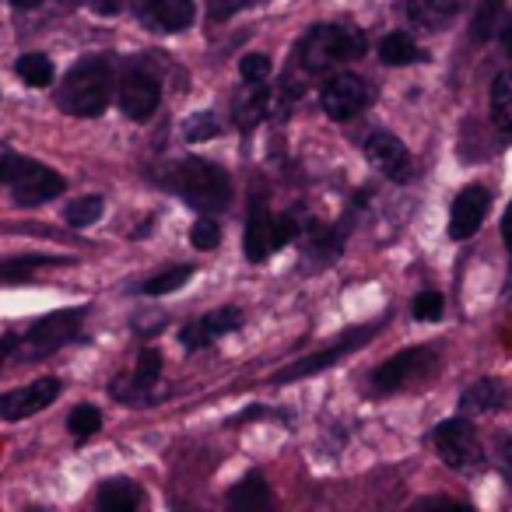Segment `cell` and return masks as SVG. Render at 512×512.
<instances>
[{
  "mask_svg": "<svg viewBox=\"0 0 512 512\" xmlns=\"http://www.w3.org/2000/svg\"><path fill=\"white\" fill-rule=\"evenodd\" d=\"M488 190L484 186H463L453 200V211H449V239L467 242L470 235L481 232L484 218H488Z\"/></svg>",
  "mask_w": 512,
  "mask_h": 512,
  "instance_id": "7c38bea8",
  "label": "cell"
},
{
  "mask_svg": "<svg viewBox=\"0 0 512 512\" xmlns=\"http://www.w3.org/2000/svg\"><path fill=\"white\" fill-rule=\"evenodd\" d=\"M11 4H15V8H22V11H32V8H39L43 0H11Z\"/></svg>",
  "mask_w": 512,
  "mask_h": 512,
  "instance_id": "b9f144b4",
  "label": "cell"
},
{
  "mask_svg": "<svg viewBox=\"0 0 512 512\" xmlns=\"http://www.w3.org/2000/svg\"><path fill=\"white\" fill-rule=\"evenodd\" d=\"M116 92L113 64L106 57H85L60 81L57 106L71 116H102Z\"/></svg>",
  "mask_w": 512,
  "mask_h": 512,
  "instance_id": "6da1fadb",
  "label": "cell"
},
{
  "mask_svg": "<svg viewBox=\"0 0 512 512\" xmlns=\"http://www.w3.org/2000/svg\"><path fill=\"white\" fill-rule=\"evenodd\" d=\"M432 446H435V453L442 456V463H446L449 470H460V474H467V470H474L484 463L481 439H477L467 414H463V418L442 421V425L432 432Z\"/></svg>",
  "mask_w": 512,
  "mask_h": 512,
  "instance_id": "5b68a950",
  "label": "cell"
},
{
  "mask_svg": "<svg viewBox=\"0 0 512 512\" xmlns=\"http://www.w3.org/2000/svg\"><path fill=\"white\" fill-rule=\"evenodd\" d=\"M228 505L232 509H264L271 505V491H267V481L260 470H249L232 491H228Z\"/></svg>",
  "mask_w": 512,
  "mask_h": 512,
  "instance_id": "ffe728a7",
  "label": "cell"
},
{
  "mask_svg": "<svg viewBox=\"0 0 512 512\" xmlns=\"http://www.w3.org/2000/svg\"><path fill=\"white\" fill-rule=\"evenodd\" d=\"M369 102H372L369 81H365L362 74H351V71L330 78L327 88H323V95H320L323 113H327L330 120H341V123L355 120L358 113H365V109H369Z\"/></svg>",
  "mask_w": 512,
  "mask_h": 512,
  "instance_id": "8992f818",
  "label": "cell"
},
{
  "mask_svg": "<svg viewBox=\"0 0 512 512\" xmlns=\"http://www.w3.org/2000/svg\"><path fill=\"white\" fill-rule=\"evenodd\" d=\"M123 4H127V0H92V8L99 11V15H120Z\"/></svg>",
  "mask_w": 512,
  "mask_h": 512,
  "instance_id": "8d00e7d4",
  "label": "cell"
},
{
  "mask_svg": "<svg viewBox=\"0 0 512 512\" xmlns=\"http://www.w3.org/2000/svg\"><path fill=\"white\" fill-rule=\"evenodd\" d=\"M190 242H193V249H200V253H207V249H214L221 242V232H218V225H214L211 218H200L197 225L190 228Z\"/></svg>",
  "mask_w": 512,
  "mask_h": 512,
  "instance_id": "836d02e7",
  "label": "cell"
},
{
  "mask_svg": "<svg viewBox=\"0 0 512 512\" xmlns=\"http://www.w3.org/2000/svg\"><path fill=\"white\" fill-rule=\"evenodd\" d=\"M239 74L246 85H264V81L271 78V57H264V53H246V57L239 60Z\"/></svg>",
  "mask_w": 512,
  "mask_h": 512,
  "instance_id": "1f68e13d",
  "label": "cell"
},
{
  "mask_svg": "<svg viewBox=\"0 0 512 512\" xmlns=\"http://www.w3.org/2000/svg\"><path fill=\"white\" fill-rule=\"evenodd\" d=\"M67 428H71V435H74V439H78V442L92 439V435L102 428V414H99V407H92V404L74 407L71 418H67Z\"/></svg>",
  "mask_w": 512,
  "mask_h": 512,
  "instance_id": "83f0119b",
  "label": "cell"
},
{
  "mask_svg": "<svg viewBox=\"0 0 512 512\" xmlns=\"http://www.w3.org/2000/svg\"><path fill=\"white\" fill-rule=\"evenodd\" d=\"M81 320H85V309H60V313L43 316L39 323H32L29 334L18 337L15 358L36 362V358H46V355H53V351H60L67 341L78 337Z\"/></svg>",
  "mask_w": 512,
  "mask_h": 512,
  "instance_id": "277c9868",
  "label": "cell"
},
{
  "mask_svg": "<svg viewBox=\"0 0 512 512\" xmlns=\"http://www.w3.org/2000/svg\"><path fill=\"white\" fill-rule=\"evenodd\" d=\"M379 57L390 67H407V64L425 60V50H421V46L414 43V36H407V32H390V36H383V43H379Z\"/></svg>",
  "mask_w": 512,
  "mask_h": 512,
  "instance_id": "44dd1931",
  "label": "cell"
},
{
  "mask_svg": "<svg viewBox=\"0 0 512 512\" xmlns=\"http://www.w3.org/2000/svg\"><path fill=\"white\" fill-rule=\"evenodd\" d=\"M264 113H267V92H246L235 102V120H239L242 130H253L256 123L264 120Z\"/></svg>",
  "mask_w": 512,
  "mask_h": 512,
  "instance_id": "f1b7e54d",
  "label": "cell"
},
{
  "mask_svg": "<svg viewBox=\"0 0 512 512\" xmlns=\"http://www.w3.org/2000/svg\"><path fill=\"white\" fill-rule=\"evenodd\" d=\"M158 372H162V355H158L155 348H144L141 355H137L134 376L123 379V383H113V393L127 400V404H144V400L151 397V390H155Z\"/></svg>",
  "mask_w": 512,
  "mask_h": 512,
  "instance_id": "2e32d148",
  "label": "cell"
},
{
  "mask_svg": "<svg viewBox=\"0 0 512 512\" xmlns=\"http://www.w3.org/2000/svg\"><path fill=\"white\" fill-rule=\"evenodd\" d=\"M442 309H446V299H442L439 292H421V295H414V306H411V313H414V320H421V323H435V320H442Z\"/></svg>",
  "mask_w": 512,
  "mask_h": 512,
  "instance_id": "4dcf8cb0",
  "label": "cell"
},
{
  "mask_svg": "<svg viewBox=\"0 0 512 512\" xmlns=\"http://www.w3.org/2000/svg\"><path fill=\"white\" fill-rule=\"evenodd\" d=\"M102 211H106V200L102 197H81V200H74V204H67L64 218H67V225H74V228H88L102 218Z\"/></svg>",
  "mask_w": 512,
  "mask_h": 512,
  "instance_id": "484cf974",
  "label": "cell"
},
{
  "mask_svg": "<svg viewBox=\"0 0 512 512\" xmlns=\"http://www.w3.org/2000/svg\"><path fill=\"white\" fill-rule=\"evenodd\" d=\"M498 39H502V50H505V57H512V15H505L502 29H498Z\"/></svg>",
  "mask_w": 512,
  "mask_h": 512,
  "instance_id": "74e56055",
  "label": "cell"
},
{
  "mask_svg": "<svg viewBox=\"0 0 512 512\" xmlns=\"http://www.w3.org/2000/svg\"><path fill=\"white\" fill-rule=\"evenodd\" d=\"M193 278V267H169L165 274H158V278H151L148 285H144V295H169L176 292V288H183L186 281Z\"/></svg>",
  "mask_w": 512,
  "mask_h": 512,
  "instance_id": "f546056e",
  "label": "cell"
},
{
  "mask_svg": "<svg viewBox=\"0 0 512 512\" xmlns=\"http://www.w3.org/2000/svg\"><path fill=\"white\" fill-rule=\"evenodd\" d=\"M365 50H369V43L355 25H316L302 39L299 57L309 71H330L337 64L365 57Z\"/></svg>",
  "mask_w": 512,
  "mask_h": 512,
  "instance_id": "3957f363",
  "label": "cell"
},
{
  "mask_svg": "<svg viewBox=\"0 0 512 512\" xmlns=\"http://www.w3.org/2000/svg\"><path fill=\"white\" fill-rule=\"evenodd\" d=\"M169 186L186 204L204 214L225 211L228 200H232V183H228L225 169H218L214 162H204V158H183L179 165H172Z\"/></svg>",
  "mask_w": 512,
  "mask_h": 512,
  "instance_id": "7a4b0ae2",
  "label": "cell"
},
{
  "mask_svg": "<svg viewBox=\"0 0 512 512\" xmlns=\"http://www.w3.org/2000/svg\"><path fill=\"white\" fill-rule=\"evenodd\" d=\"M144 502V495H141V488H137L134 481H106L99 488V505L102 509H109V512H130V509H137V505Z\"/></svg>",
  "mask_w": 512,
  "mask_h": 512,
  "instance_id": "603a6c76",
  "label": "cell"
},
{
  "mask_svg": "<svg viewBox=\"0 0 512 512\" xmlns=\"http://www.w3.org/2000/svg\"><path fill=\"white\" fill-rule=\"evenodd\" d=\"M43 264H57L50 256H15V260H0V281H29Z\"/></svg>",
  "mask_w": 512,
  "mask_h": 512,
  "instance_id": "4316f807",
  "label": "cell"
},
{
  "mask_svg": "<svg viewBox=\"0 0 512 512\" xmlns=\"http://www.w3.org/2000/svg\"><path fill=\"white\" fill-rule=\"evenodd\" d=\"M218 120H214L211 113H193L190 120H186L183 134L190 144H200V141H211V137H218Z\"/></svg>",
  "mask_w": 512,
  "mask_h": 512,
  "instance_id": "d6a6232c",
  "label": "cell"
},
{
  "mask_svg": "<svg viewBox=\"0 0 512 512\" xmlns=\"http://www.w3.org/2000/svg\"><path fill=\"white\" fill-rule=\"evenodd\" d=\"M116 102H120L127 120L144 123L158 109V102H162V85H158V78H151L148 71L137 67V71H127L120 78V85H116Z\"/></svg>",
  "mask_w": 512,
  "mask_h": 512,
  "instance_id": "ba28073f",
  "label": "cell"
},
{
  "mask_svg": "<svg viewBox=\"0 0 512 512\" xmlns=\"http://www.w3.org/2000/svg\"><path fill=\"white\" fill-rule=\"evenodd\" d=\"M274 249H281L278 235H274V214L267 211L260 200H253V207H249V221H246V260L264 264Z\"/></svg>",
  "mask_w": 512,
  "mask_h": 512,
  "instance_id": "e0dca14e",
  "label": "cell"
},
{
  "mask_svg": "<svg viewBox=\"0 0 512 512\" xmlns=\"http://www.w3.org/2000/svg\"><path fill=\"white\" fill-rule=\"evenodd\" d=\"M15 348H18V337L15 334L0 337V362H8V358L15 355Z\"/></svg>",
  "mask_w": 512,
  "mask_h": 512,
  "instance_id": "f35d334b",
  "label": "cell"
},
{
  "mask_svg": "<svg viewBox=\"0 0 512 512\" xmlns=\"http://www.w3.org/2000/svg\"><path fill=\"white\" fill-rule=\"evenodd\" d=\"M137 11H141V22L148 29L158 32H183L193 25V0H137Z\"/></svg>",
  "mask_w": 512,
  "mask_h": 512,
  "instance_id": "9a60e30c",
  "label": "cell"
},
{
  "mask_svg": "<svg viewBox=\"0 0 512 512\" xmlns=\"http://www.w3.org/2000/svg\"><path fill=\"white\" fill-rule=\"evenodd\" d=\"M365 158H369V165H376L386 179H393V183H407L414 172L404 141H397V137L386 134V130H379V134H372L369 141H365Z\"/></svg>",
  "mask_w": 512,
  "mask_h": 512,
  "instance_id": "4fadbf2b",
  "label": "cell"
},
{
  "mask_svg": "<svg viewBox=\"0 0 512 512\" xmlns=\"http://www.w3.org/2000/svg\"><path fill=\"white\" fill-rule=\"evenodd\" d=\"M460 0H407V18H411L418 29H446L453 22Z\"/></svg>",
  "mask_w": 512,
  "mask_h": 512,
  "instance_id": "ac0fdd59",
  "label": "cell"
},
{
  "mask_svg": "<svg viewBox=\"0 0 512 512\" xmlns=\"http://www.w3.org/2000/svg\"><path fill=\"white\" fill-rule=\"evenodd\" d=\"M502 239H505V246H509V253H512V204H509V211H505V218H502Z\"/></svg>",
  "mask_w": 512,
  "mask_h": 512,
  "instance_id": "ab89813d",
  "label": "cell"
},
{
  "mask_svg": "<svg viewBox=\"0 0 512 512\" xmlns=\"http://www.w3.org/2000/svg\"><path fill=\"white\" fill-rule=\"evenodd\" d=\"M435 348H407L400 351V355H393L390 362H383L376 372H372V386H376L379 393H393V390H404L407 383H414L418 376H425V372H432L435 365Z\"/></svg>",
  "mask_w": 512,
  "mask_h": 512,
  "instance_id": "52a82bcc",
  "label": "cell"
},
{
  "mask_svg": "<svg viewBox=\"0 0 512 512\" xmlns=\"http://www.w3.org/2000/svg\"><path fill=\"white\" fill-rule=\"evenodd\" d=\"M505 22V4L502 0H484L481 8H477V18H474V39L477 43H484V39L498 36V29H502Z\"/></svg>",
  "mask_w": 512,
  "mask_h": 512,
  "instance_id": "d4e9b609",
  "label": "cell"
},
{
  "mask_svg": "<svg viewBox=\"0 0 512 512\" xmlns=\"http://www.w3.org/2000/svg\"><path fill=\"white\" fill-rule=\"evenodd\" d=\"M491 123L498 134H512V71H502L491 85Z\"/></svg>",
  "mask_w": 512,
  "mask_h": 512,
  "instance_id": "7402d4cb",
  "label": "cell"
},
{
  "mask_svg": "<svg viewBox=\"0 0 512 512\" xmlns=\"http://www.w3.org/2000/svg\"><path fill=\"white\" fill-rule=\"evenodd\" d=\"M57 397H60V379L43 376L29 386H18V390L0 393V418L4 421H25V418H32V414L46 411Z\"/></svg>",
  "mask_w": 512,
  "mask_h": 512,
  "instance_id": "9c48e42d",
  "label": "cell"
},
{
  "mask_svg": "<svg viewBox=\"0 0 512 512\" xmlns=\"http://www.w3.org/2000/svg\"><path fill=\"white\" fill-rule=\"evenodd\" d=\"M242 327V313L239 309H218V313H207L200 316V320L186 323L183 330H179V341H183L186 351H197V348H207V344H214L218 337L232 334V330Z\"/></svg>",
  "mask_w": 512,
  "mask_h": 512,
  "instance_id": "5bb4252c",
  "label": "cell"
},
{
  "mask_svg": "<svg viewBox=\"0 0 512 512\" xmlns=\"http://www.w3.org/2000/svg\"><path fill=\"white\" fill-rule=\"evenodd\" d=\"M502 400H505V390L498 379H477V383L460 397V411L467 414V418L470 414H488V411H498Z\"/></svg>",
  "mask_w": 512,
  "mask_h": 512,
  "instance_id": "d6986e66",
  "label": "cell"
},
{
  "mask_svg": "<svg viewBox=\"0 0 512 512\" xmlns=\"http://www.w3.org/2000/svg\"><path fill=\"white\" fill-rule=\"evenodd\" d=\"M376 330L379 327H358V330H351V334H344L341 341H334L330 348H323V351H316V355L302 358V362L288 365L285 372H278V376H274V383H292V379H306V376H313V372L330 369V365L341 362L344 355H351V351L362 348V344L369 341V337L376 334Z\"/></svg>",
  "mask_w": 512,
  "mask_h": 512,
  "instance_id": "30bf717a",
  "label": "cell"
},
{
  "mask_svg": "<svg viewBox=\"0 0 512 512\" xmlns=\"http://www.w3.org/2000/svg\"><path fill=\"white\" fill-rule=\"evenodd\" d=\"M8 186H11V197H15L22 207L46 204V200L60 197V193L67 190V183H64V176H60V172L46 169V165L32 162V158H29V165H25V169L18 172L15 179H11Z\"/></svg>",
  "mask_w": 512,
  "mask_h": 512,
  "instance_id": "8fae6325",
  "label": "cell"
},
{
  "mask_svg": "<svg viewBox=\"0 0 512 512\" xmlns=\"http://www.w3.org/2000/svg\"><path fill=\"white\" fill-rule=\"evenodd\" d=\"M502 453H505V474L512 477V442H505V446H502Z\"/></svg>",
  "mask_w": 512,
  "mask_h": 512,
  "instance_id": "60d3db41",
  "label": "cell"
},
{
  "mask_svg": "<svg viewBox=\"0 0 512 512\" xmlns=\"http://www.w3.org/2000/svg\"><path fill=\"white\" fill-rule=\"evenodd\" d=\"M246 4H253V0H207V15H211L214 22H225V18L239 15Z\"/></svg>",
  "mask_w": 512,
  "mask_h": 512,
  "instance_id": "d590c367",
  "label": "cell"
},
{
  "mask_svg": "<svg viewBox=\"0 0 512 512\" xmlns=\"http://www.w3.org/2000/svg\"><path fill=\"white\" fill-rule=\"evenodd\" d=\"M15 71H18V78H22L25 85H32V88L53 85V60L43 57V53H25V57H18Z\"/></svg>",
  "mask_w": 512,
  "mask_h": 512,
  "instance_id": "cb8c5ba5",
  "label": "cell"
},
{
  "mask_svg": "<svg viewBox=\"0 0 512 512\" xmlns=\"http://www.w3.org/2000/svg\"><path fill=\"white\" fill-rule=\"evenodd\" d=\"M29 165V158H22V155H15V151L8 148V144H0V186H8L11 179L18 176V172Z\"/></svg>",
  "mask_w": 512,
  "mask_h": 512,
  "instance_id": "e575fe53",
  "label": "cell"
}]
</instances>
